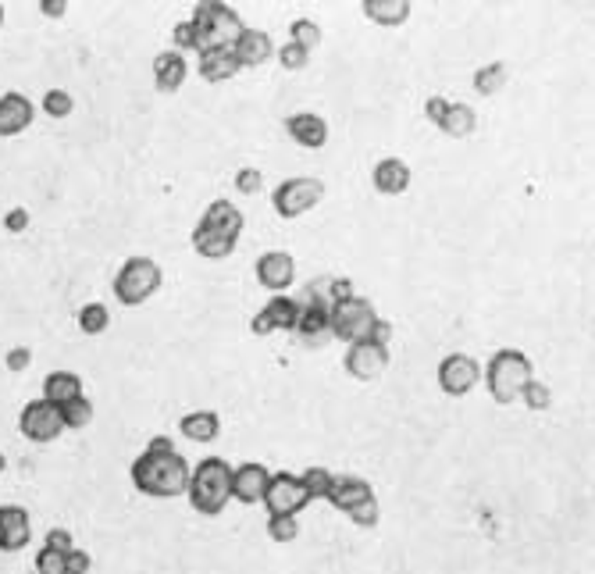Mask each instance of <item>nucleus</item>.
Wrapping results in <instances>:
<instances>
[{
	"instance_id": "obj_53",
	"label": "nucleus",
	"mask_w": 595,
	"mask_h": 574,
	"mask_svg": "<svg viewBox=\"0 0 595 574\" xmlns=\"http://www.w3.org/2000/svg\"><path fill=\"white\" fill-rule=\"evenodd\" d=\"M0 25H4V4H0Z\"/></svg>"
},
{
	"instance_id": "obj_2",
	"label": "nucleus",
	"mask_w": 595,
	"mask_h": 574,
	"mask_svg": "<svg viewBox=\"0 0 595 574\" xmlns=\"http://www.w3.org/2000/svg\"><path fill=\"white\" fill-rule=\"evenodd\" d=\"M189 503L196 514L218 517L232 503V464L221 457H204L189 471Z\"/></svg>"
},
{
	"instance_id": "obj_44",
	"label": "nucleus",
	"mask_w": 595,
	"mask_h": 574,
	"mask_svg": "<svg viewBox=\"0 0 595 574\" xmlns=\"http://www.w3.org/2000/svg\"><path fill=\"white\" fill-rule=\"evenodd\" d=\"M43 546H50V550H58V553H68V550H75V539H72L68 528H50L47 539H43Z\"/></svg>"
},
{
	"instance_id": "obj_34",
	"label": "nucleus",
	"mask_w": 595,
	"mask_h": 574,
	"mask_svg": "<svg viewBox=\"0 0 595 574\" xmlns=\"http://www.w3.org/2000/svg\"><path fill=\"white\" fill-rule=\"evenodd\" d=\"M289 43H300L303 50H314L321 43V25L314 18H293L289 22Z\"/></svg>"
},
{
	"instance_id": "obj_31",
	"label": "nucleus",
	"mask_w": 595,
	"mask_h": 574,
	"mask_svg": "<svg viewBox=\"0 0 595 574\" xmlns=\"http://www.w3.org/2000/svg\"><path fill=\"white\" fill-rule=\"evenodd\" d=\"M75 321H79V332L82 336H104L107 325H111V311H107L100 300H90V304H82L79 314H75Z\"/></svg>"
},
{
	"instance_id": "obj_27",
	"label": "nucleus",
	"mask_w": 595,
	"mask_h": 574,
	"mask_svg": "<svg viewBox=\"0 0 595 574\" xmlns=\"http://www.w3.org/2000/svg\"><path fill=\"white\" fill-rule=\"evenodd\" d=\"M303 307V304H300ZM296 336L303 339L307 346H321L325 339H332V321H328V311H318V307H303L300 321L293 328Z\"/></svg>"
},
{
	"instance_id": "obj_21",
	"label": "nucleus",
	"mask_w": 595,
	"mask_h": 574,
	"mask_svg": "<svg viewBox=\"0 0 595 574\" xmlns=\"http://www.w3.org/2000/svg\"><path fill=\"white\" fill-rule=\"evenodd\" d=\"M371 182L382 197H400L410 189V164L400 161V157H382L371 172Z\"/></svg>"
},
{
	"instance_id": "obj_24",
	"label": "nucleus",
	"mask_w": 595,
	"mask_h": 574,
	"mask_svg": "<svg viewBox=\"0 0 595 574\" xmlns=\"http://www.w3.org/2000/svg\"><path fill=\"white\" fill-rule=\"evenodd\" d=\"M200 225H207V229L221 232V236H229V239H236V243H239V232H243L246 218H243V211H239L236 204H229V200H214V204H207Z\"/></svg>"
},
{
	"instance_id": "obj_30",
	"label": "nucleus",
	"mask_w": 595,
	"mask_h": 574,
	"mask_svg": "<svg viewBox=\"0 0 595 574\" xmlns=\"http://www.w3.org/2000/svg\"><path fill=\"white\" fill-rule=\"evenodd\" d=\"M439 129L446 132L449 140H467L474 129H478V115H474L467 104H449L446 115H442Z\"/></svg>"
},
{
	"instance_id": "obj_18",
	"label": "nucleus",
	"mask_w": 595,
	"mask_h": 574,
	"mask_svg": "<svg viewBox=\"0 0 595 574\" xmlns=\"http://www.w3.org/2000/svg\"><path fill=\"white\" fill-rule=\"evenodd\" d=\"M286 132L293 136V143L307 150H321L328 143V122L314 111H296L286 118Z\"/></svg>"
},
{
	"instance_id": "obj_40",
	"label": "nucleus",
	"mask_w": 595,
	"mask_h": 574,
	"mask_svg": "<svg viewBox=\"0 0 595 574\" xmlns=\"http://www.w3.org/2000/svg\"><path fill=\"white\" fill-rule=\"evenodd\" d=\"M353 521L357 528H375L378 525V517H382V507H378V496H371V500H364V503H357V507L346 514Z\"/></svg>"
},
{
	"instance_id": "obj_35",
	"label": "nucleus",
	"mask_w": 595,
	"mask_h": 574,
	"mask_svg": "<svg viewBox=\"0 0 595 574\" xmlns=\"http://www.w3.org/2000/svg\"><path fill=\"white\" fill-rule=\"evenodd\" d=\"M332 471H325V468H307L300 475V482H303V489H307V496L310 500H328V489H332Z\"/></svg>"
},
{
	"instance_id": "obj_4",
	"label": "nucleus",
	"mask_w": 595,
	"mask_h": 574,
	"mask_svg": "<svg viewBox=\"0 0 595 574\" xmlns=\"http://www.w3.org/2000/svg\"><path fill=\"white\" fill-rule=\"evenodd\" d=\"M164 271L154 257H129L115 275V296L125 307H143L161 289Z\"/></svg>"
},
{
	"instance_id": "obj_6",
	"label": "nucleus",
	"mask_w": 595,
	"mask_h": 574,
	"mask_svg": "<svg viewBox=\"0 0 595 574\" xmlns=\"http://www.w3.org/2000/svg\"><path fill=\"white\" fill-rule=\"evenodd\" d=\"M328 321H332V336L343 339V343H360V339H371V328L378 321V311L371 300L364 296H350L343 304H335L328 311Z\"/></svg>"
},
{
	"instance_id": "obj_1",
	"label": "nucleus",
	"mask_w": 595,
	"mask_h": 574,
	"mask_svg": "<svg viewBox=\"0 0 595 574\" xmlns=\"http://www.w3.org/2000/svg\"><path fill=\"white\" fill-rule=\"evenodd\" d=\"M132 485L154 500H175L189 489V460L179 450H143L132 460Z\"/></svg>"
},
{
	"instance_id": "obj_42",
	"label": "nucleus",
	"mask_w": 595,
	"mask_h": 574,
	"mask_svg": "<svg viewBox=\"0 0 595 574\" xmlns=\"http://www.w3.org/2000/svg\"><path fill=\"white\" fill-rule=\"evenodd\" d=\"M524 403H528L531 410H549V403H553V393H549V386H542L538 378H531L528 386H524Z\"/></svg>"
},
{
	"instance_id": "obj_9",
	"label": "nucleus",
	"mask_w": 595,
	"mask_h": 574,
	"mask_svg": "<svg viewBox=\"0 0 595 574\" xmlns=\"http://www.w3.org/2000/svg\"><path fill=\"white\" fill-rule=\"evenodd\" d=\"M264 507H268L271 517L278 514H300L303 507L310 503L307 489H303L300 475H289V471H278V475H271L268 489H264Z\"/></svg>"
},
{
	"instance_id": "obj_39",
	"label": "nucleus",
	"mask_w": 595,
	"mask_h": 574,
	"mask_svg": "<svg viewBox=\"0 0 595 574\" xmlns=\"http://www.w3.org/2000/svg\"><path fill=\"white\" fill-rule=\"evenodd\" d=\"M278 65L289 68V72H300V68L310 65V50H303L300 43H282L278 47Z\"/></svg>"
},
{
	"instance_id": "obj_23",
	"label": "nucleus",
	"mask_w": 595,
	"mask_h": 574,
	"mask_svg": "<svg viewBox=\"0 0 595 574\" xmlns=\"http://www.w3.org/2000/svg\"><path fill=\"white\" fill-rule=\"evenodd\" d=\"M186 75H189L186 54H179V50H161V54L154 58V82H157V90L161 93L182 90Z\"/></svg>"
},
{
	"instance_id": "obj_36",
	"label": "nucleus",
	"mask_w": 595,
	"mask_h": 574,
	"mask_svg": "<svg viewBox=\"0 0 595 574\" xmlns=\"http://www.w3.org/2000/svg\"><path fill=\"white\" fill-rule=\"evenodd\" d=\"M43 111H47V118H68L75 111V97L68 90H47L43 93Z\"/></svg>"
},
{
	"instance_id": "obj_51",
	"label": "nucleus",
	"mask_w": 595,
	"mask_h": 574,
	"mask_svg": "<svg viewBox=\"0 0 595 574\" xmlns=\"http://www.w3.org/2000/svg\"><path fill=\"white\" fill-rule=\"evenodd\" d=\"M147 450H175V443L168 439V435H157V439H150Z\"/></svg>"
},
{
	"instance_id": "obj_43",
	"label": "nucleus",
	"mask_w": 595,
	"mask_h": 574,
	"mask_svg": "<svg viewBox=\"0 0 595 574\" xmlns=\"http://www.w3.org/2000/svg\"><path fill=\"white\" fill-rule=\"evenodd\" d=\"M90 567H93L90 553L79 550V546L65 553V571H68V574H90Z\"/></svg>"
},
{
	"instance_id": "obj_20",
	"label": "nucleus",
	"mask_w": 595,
	"mask_h": 574,
	"mask_svg": "<svg viewBox=\"0 0 595 574\" xmlns=\"http://www.w3.org/2000/svg\"><path fill=\"white\" fill-rule=\"evenodd\" d=\"M371 496H375L371 482H367V478H357V475H335L332 489H328V503H332L335 510H343V514H350L357 503L371 500Z\"/></svg>"
},
{
	"instance_id": "obj_14",
	"label": "nucleus",
	"mask_w": 595,
	"mask_h": 574,
	"mask_svg": "<svg viewBox=\"0 0 595 574\" xmlns=\"http://www.w3.org/2000/svg\"><path fill=\"white\" fill-rule=\"evenodd\" d=\"M271 482V471L257 460H246L239 468H232V500H239L243 507H257L264 500V489Z\"/></svg>"
},
{
	"instance_id": "obj_7",
	"label": "nucleus",
	"mask_w": 595,
	"mask_h": 574,
	"mask_svg": "<svg viewBox=\"0 0 595 574\" xmlns=\"http://www.w3.org/2000/svg\"><path fill=\"white\" fill-rule=\"evenodd\" d=\"M321 197H325V182L314 175H296V179L278 182L271 204H275L278 218H303L321 204Z\"/></svg>"
},
{
	"instance_id": "obj_26",
	"label": "nucleus",
	"mask_w": 595,
	"mask_h": 574,
	"mask_svg": "<svg viewBox=\"0 0 595 574\" xmlns=\"http://www.w3.org/2000/svg\"><path fill=\"white\" fill-rule=\"evenodd\" d=\"M75 396H82V375H75V371H50L47 378H43V400L54 403V407H61V403L75 400Z\"/></svg>"
},
{
	"instance_id": "obj_8",
	"label": "nucleus",
	"mask_w": 595,
	"mask_h": 574,
	"mask_svg": "<svg viewBox=\"0 0 595 574\" xmlns=\"http://www.w3.org/2000/svg\"><path fill=\"white\" fill-rule=\"evenodd\" d=\"M18 432L29 439V443H54L61 432H65V425H61V410L54 407V403H47L40 396V400H29L22 407V414H18Z\"/></svg>"
},
{
	"instance_id": "obj_12",
	"label": "nucleus",
	"mask_w": 595,
	"mask_h": 574,
	"mask_svg": "<svg viewBox=\"0 0 595 574\" xmlns=\"http://www.w3.org/2000/svg\"><path fill=\"white\" fill-rule=\"evenodd\" d=\"M300 300H293V296L286 293H275L264 304V311L257 314V318L250 321L253 336H268V332H293L296 321H300Z\"/></svg>"
},
{
	"instance_id": "obj_52",
	"label": "nucleus",
	"mask_w": 595,
	"mask_h": 574,
	"mask_svg": "<svg viewBox=\"0 0 595 574\" xmlns=\"http://www.w3.org/2000/svg\"><path fill=\"white\" fill-rule=\"evenodd\" d=\"M4 471H8V457L0 453V478H4Z\"/></svg>"
},
{
	"instance_id": "obj_47",
	"label": "nucleus",
	"mask_w": 595,
	"mask_h": 574,
	"mask_svg": "<svg viewBox=\"0 0 595 574\" xmlns=\"http://www.w3.org/2000/svg\"><path fill=\"white\" fill-rule=\"evenodd\" d=\"M261 172H257V168H243V172L236 175V189L239 193H246V197H250V193H257V189H261Z\"/></svg>"
},
{
	"instance_id": "obj_38",
	"label": "nucleus",
	"mask_w": 595,
	"mask_h": 574,
	"mask_svg": "<svg viewBox=\"0 0 595 574\" xmlns=\"http://www.w3.org/2000/svg\"><path fill=\"white\" fill-rule=\"evenodd\" d=\"M268 535H271L275 542H293L296 535H300V521H296L293 514L268 517Z\"/></svg>"
},
{
	"instance_id": "obj_25",
	"label": "nucleus",
	"mask_w": 595,
	"mask_h": 574,
	"mask_svg": "<svg viewBox=\"0 0 595 574\" xmlns=\"http://www.w3.org/2000/svg\"><path fill=\"white\" fill-rule=\"evenodd\" d=\"M179 432L186 435L189 443H214L221 435V418L214 410H189L186 418L179 421Z\"/></svg>"
},
{
	"instance_id": "obj_19",
	"label": "nucleus",
	"mask_w": 595,
	"mask_h": 574,
	"mask_svg": "<svg viewBox=\"0 0 595 574\" xmlns=\"http://www.w3.org/2000/svg\"><path fill=\"white\" fill-rule=\"evenodd\" d=\"M232 54H236V61L243 68H257L275 58V43H271V36L264 29H243L239 40L232 43Z\"/></svg>"
},
{
	"instance_id": "obj_28",
	"label": "nucleus",
	"mask_w": 595,
	"mask_h": 574,
	"mask_svg": "<svg viewBox=\"0 0 595 574\" xmlns=\"http://www.w3.org/2000/svg\"><path fill=\"white\" fill-rule=\"evenodd\" d=\"M193 250L200 257H207V261H225V257L236 250V239L221 236V232H214V229H207V225L196 222V229H193Z\"/></svg>"
},
{
	"instance_id": "obj_41",
	"label": "nucleus",
	"mask_w": 595,
	"mask_h": 574,
	"mask_svg": "<svg viewBox=\"0 0 595 574\" xmlns=\"http://www.w3.org/2000/svg\"><path fill=\"white\" fill-rule=\"evenodd\" d=\"M36 574H68L65 571V553L43 546V550L36 553Z\"/></svg>"
},
{
	"instance_id": "obj_15",
	"label": "nucleus",
	"mask_w": 595,
	"mask_h": 574,
	"mask_svg": "<svg viewBox=\"0 0 595 574\" xmlns=\"http://www.w3.org/2000/svg\"><path fill=\"white\" fill-rule=\"evenodd\" d=\"M296 279V261L286 250H268V254L257 257V282L271 293H282L289 289Z\"/></svg>"
},
{
	"instance_id": "obj_22",
	"label": "nucleus",
	"mask_w": 595,
	"mask_h": 574,
	"mask_svg": "<svg viewBox=\"0 0 595 574\" xmlns=\"http://www.w3.org/2000/svg\"><path fill=\"white\" fill-rule=\"evenodd\" d=\"M196 68H200V75H204L207 82H229L232 75H239V61L236 54H232V47H207L196 54Z\"/></svg>"
},
{
	"instance_id": "obj_50",
	"label": "nucleus",
	"mask_w": 595,
	"mask_h": 574,
	"mask_svg": "<svg viewBox=\"0 0 595 574\" xmlns=\"http://www.w3.org/2000/svg\"><path fill=\"white\" fill-rule=\"evenodd\" d=\"M371 339H375V343H382V346H389V339H392V325H389V321L378 318L375 328H371Z\"/></svg>"
},
{
	"instance_id": "obj_29",
	"label": "nucleus",
	"mask_w": 595,
	"mask_h": 574,
	"mask_svg": "<svg viewBox=\"0 0 595 574\" xmlns=\"http://www.w3.org/2000/svg\"><path fill=\"white\" fill-rule=\"evenodd\" d=\"M364 15L375 25H403L410 18V0H364Z\"/></svg>"
},
{
	"instance_id": "obj_11",
	"label": "nucleus",
	"mask_w": 595,
	"mask_h": 574,
	"mask_svg": "<svg viewBox=\"0 0 595 574\" xmlns=\"http://www.w3.org/2000/svg\"><path fill=\"white\" fill-rule=\"evenodd\" d=\"M343 364L357 382H375L389 368V346L375 343V339H360V343H350Z\"/></svg>"
},
{
	"instance_id": "obj_32",
	"label": "nucleus",
	"mask_w": 595,
	"mask_h": 574,
	"mask_svg": "<svg viewBox=\"0 0 595 574\" xmlns=\"http://www.w3.org/2000/svg\"><path fill=\"white\" fill-rule=\"evenodd\" d=\"M58 410H61V425H65V432H79V428H86L93 421V400L86 393L61 403Z\"/></svg>"
},
{
	"instance_id": "obj_49",
	"label": "nucleus",
	"mask_w": 595,
	"mask_h": 574,
	"mask_svg": "<svg viewBox=\"0 0 595 574\" xmlns=\"http://www.w3.org/2000/svg\"><path fill=\"white\" fill-rule=\"evenodd\" d=\"M40 11H43V15H47V18H65L68 0H43Z\"/></svg>"
},
{
	"instance_id": "obj_16",
	"label": "nucleus",
	"mask_w": 595,
	"mask_h": 574,
	"mask_svg": "<svg viewBox=\"0 0 595 574\" xmlns=\"http://www.w3.org/2000/svg\"><path fill=\"white\" fill-rule=\"evenodd\" d=\"M36 118V107L33 100L25 97V93H4L0 97V136L8 140V136H18V132H25L29 125H33Z\"/></svg>"
},
{
	"instance_id": "obj_10",
	"label": "nucleus",
	"mask_w": 595,
	"mask_h": 574,
	"mask_svg": "<svg viewBox=\"0 0 595 574\" xmlns=\"http://www.w3.org/2000/svg\"><path fill=\"white\" fill-rule=\"evenodd\" d=\"M481 382V364L471 353H446L439 361V389L446 396H467Z\"/></svg>"
},
{
	"instance_id": "obj_45",
	"label": "nucleus",
	"mask_w": 595,
	"mask_h": 574,
	"mask_svg": "<svg viewBox=\"0 0 595 574\" xmlns=\"http://www.w3.org/2000/svg\"><path fill=\"white\" fill-rule=\"evenodd\" d=\"M4 364H8V371H25L29 364H33V350L29 346H11L8 350V357H4Z\"/></svg>"
},
{
	"instance_id": "obj_13",
	"label": "nucleus",
	"mask_w": 595,
	"mask_h": 574,
	"mask_svg": "<svg viewBox=\"0 0 595 574\" xmlns=\"http://www.w3.org/2000/svg\"><path fill=\"white\" fill-rule=\"evenodd\" d=\"M33 539L29 510L15 503H0V553H22Z\"/></svg>"
},
{
	"instance_id": "obj_48",
	"label": "nucleus",
	"mask_w": 595,
	"mask_h": 574,
	"mask_svg": "<svg viewBox=\"0 0 595 574\" xmlns=\"http://www.w3.org/2000/svg\"><path fill=\"white\" fill-rule=\"evenodd\" d=\"M446 107H449L446 97H428V104H424V115H428V122L439 125L442 115H446Z\"/></svg>"
},
{
	"instance_id": "obj_46",
	"label": "nucleus",
	"mask_w": 595,
	"mask_h": 574,
	"mask_svg": "<svg viewBox=\"0 0 595 574\" xmlns=\"http://www.w3.org/2000/svg\"><path fill=\"white\" fill-rule=\"evenodd\" d=\"M29 229V211L25 207H11L8 214H4V232H11V236H18V232Z\"/></svg>"
},
{
	"instance_id": "obj_17",
	"label": "nucleus",
	"mask_w": 595,
	"mask_h": 574,
	"mask_svg": "<svg viewBox=\"0 0 595 574\" xmlns=\"http://www.w3.org/2000/svg\"><path fill=\"white\" fill-rule=\"evenodd\" d=\"M350 296H357V293H353L350 279H332V275H325V279L310 282L300 304L303 307H318V311H332L335 304H343V300H350Z\"/></svg>"
},
{
	"instance_id": "obj_3",
	"label": "nucleus",
	"mask_w": 595,
	"mask_h": 574,
	"mask_svg": "<svg viewBox=\"0 0 595 574\" xmlns=\"http://www.w3.org/2000/svg\"><path fill=\"white\" fill-rule=\"evenodd\" d=\"M481 378H485L492 400L506 407V403H514L517 396L524 393V386L535 378V368H531V361L521 350H499L492 353V361L481 368Z\"/></svg>"
},
{
	"instance_id": "obj_5",
	"label": "nucleus",
	"mask_w": 595,
	"mask_h": 574,
	"mask_svg": "<svg viewBox=\"0 0 595 574\" xmlns=\"http://www.w3.org/2000/svg\"><path fill=\"white\" fill-rule=\"evenodd\" d=\"M189 22L200 29L204 50L207 47H232V43L239 40V33L246 29V25L239 22V15L229 8V4H214V0L196 4L193 15H189Z\"/></svg>"
},
{
	"instance_id": "obj_37",
	"label": "nucleus",
	"mask_w": 595,
	"mask_h": 574,
	"mask_svg": "<svg viewBox=\"0 0 595 574\" xmlns=\"http://www.w3.org/2000/svg\"><path fill=\"white\" fill-rule=\"evenodd\" d=\"M175 50H179V54H186V50H193V54H200V50H204V40H200V29H196L193 22H179L175 25Z\"/></svg>"
},
{
	"instance_id": "obj_33",
	"label": "nucleus",
	"mask_w": 595,
	"mask_h": 574,
	"mask_svg": "<svg viewBox=\"0 0 595 574\" xmlns=\"http://www.w3.org/2000/svg\"><path fill=\"white\" fill-rule=\"evenodd\" d=\"M503 86H506L503 61H489V65H481L478 72H474V90H478L481 97H492V93H499Z\"/></svg>"
}]
</instances>
